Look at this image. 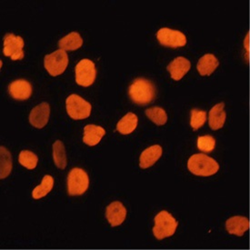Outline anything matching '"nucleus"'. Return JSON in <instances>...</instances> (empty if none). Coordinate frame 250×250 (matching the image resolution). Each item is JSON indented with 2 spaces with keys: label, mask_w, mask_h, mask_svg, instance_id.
Listing matches in <instances>:
<instances>
[{
  "label": "nucleus",
  "mask_w": 250,
  "mask_h": 250,
  "mask_svg": "<svg viewBox=\"0 0 250 250\" xmlns=\"http://www.w3.org/2000/svg\"><path fill=\"white\" fill-rule=\"evenodd\" d=\"M96 66L91 60H80L76 66V82L79 86H91L96 79Z\"/></svg>",
  "instance_id": "7"
},
{
  "label": "nucleus",
  "mask_w": 250,
  "mask_h": 250,
  "mask_svg": "<svg viewBox=\"0 0 250 250\" xmlns=\"http://www.w3.org/2000/svg\"><path fill=\"white\" fill-rule=\"evenodd\" d=\"M162 147L155 145L149 146L141 153L139 158V167L141 168H148L155 164L162 156Z\"/></svg>",
  "instance_id": "14"
},
{
  "label": "nucleus",
  "mask_w": 250,
  "mask_h": 250,
  "mask_svg": "<svg viewBox=\"0 0 250 250\" xmlns=\"http://www.w3.org/2000/svg\"><path fill=\"white\" fill-rule=\"evenodd\" d=\"M188 167L196 176L209 177L218 171L219 165L215 159L205 154H195L188 159Z\"/></svg>",
  "instance_id": "2"
},
{
  "label": "nucleus",
  "mask_w": 250,
  "mask_h": 250,
  "mask_svg": "<svg viewBox=\"0 0 250 250\" xmlns=\"http://www.w3.org/2000/svg\"><path fill=\"white\" fill-rule=\"evenodd\" d=\"M50 115V106L43 102L40 105L35 106L29 115L30 124L37 128H43L47 124Z\"/></svg>",
  "instance_id": "10"
},
{
  "label": "nucleus",
  "mask_w": 250,
  "mask_h": 250,
  "mask_svg": "<svg viewBox=\"0 0 250 250\" xmlns=\"http://www.w3.org/2000/svg\"><path fill=\"white\" fill-rule=\"evenodd\" d=\"M159 43L164 46L177 48L187 44V37L178 30H173L167 27L160 28L157 34Z\"/></svg>",
  "instance_id": "8"
},
{
  "label": "nucleus",
  "mask_w": 250,
  "mask_h": 250,
  "mask_svg": "<svg viewBox=\"0 0 250 250\" xmlns=\"http://www.w3.org/2000/svg\"><path fill=\"white\" fill-rule=\"evenodd\" d=\"M219 66V61L212 54H206L198 61V71L201 76H210Z\"/></svg>",
  "instance_id": "18"
},
{
  "label": "nucleus",
  "mask_w": 250,
  "mask_h": 250,
  "mask_svg": "<svg viewBox=\"0 0 250 250\" xmlns=\"http://www.w3.org/2000/svg\"><path fill=\"white\" fill-rule=\"evenodd\" d=\"M132 101L140 105H146L156 98V87L150 80L138 78L133 81L128 90Z\"/></svg>",
  "instance_id": "1"
},
{
  "label": "nucleus",
  "mask_w": 250,
  "mask_h": 250,
  "mask_svg": "<svg viewBox=\"0 0 250 250\" xmlns=\"http://www.w3.org/2000/svg\"><path fill=\"white\" fill-rule=\"evenodd\" d=\"M82 45H83V40L78 32H71L59 41L60 49H63L65 51L77 50L80 48Z\"/></svg>",
  "instance_id": "20"
},
{
  "label": "nucleus",
  "mask_w": 250,
  "mask_h": 250,
  "mask_svg": "<svg viewBox=\"0 0 250 250\" xmlns=\"http://www.w3.org/2000/svg\"><path fill=\"white\" fill-rule=\"evenodd\" d=\"M226 229L229 234L241 237L250 229V221L247 217L240 216L231 217L226 222Z\"/></svg>",
  "instance_id": "15"
},
{
  "label": "nucleus",
  "mask_w": 250,
  "mask_h": 250,
  "mask_svg": "<svg viewBox=\"0 0 250 250\" xmlns=\"http://www.w3.org/2000/svg\"><path fill=\"white\" fill-rule=\"evenodd\" d=\"M24 40L20 36L14 34H7L4 38L3 53L6 57L11 58L12 60H23L24 58Z\"/></svg>",
  "instance_id": "9"
},
{
  "label": "nucleus",
  "mask_w": 250,
  "mask_h": 250,
  "mask_svg": "<svg viewBox=\"0 0 250 250\" xmlns=\"http://www.w3.org/2000/svg\"><path fill=\"white\" fill-rule=\"evenodd\" d=\"M207 121V113L203 110H199L194 108L191 110L190 125L191 127L196 131L204 125Z\"/></svg>",
  "instance_id": "26"
},
{
  "label": "nucleus",
  "mask_w": 250,
  "mask_h": 250,
  "mask_svg": "<svg viewBox=\"0 0 250 250\" xmlns=\"http://www.w3.org/2000/svg\"><path fill=\"white\" fill-rule=\"evenodd\" d=\"M8 92L13 99L26 100L32 95V86L25 79L15 80L8 86Z\"/></svg>",
  "instance_id": "11"
},
{
  "label": "nucleus",
  "mask_w": 250,
  "mask_h": 250,
  "mask_svg": "<svg viewBox=\"0 0 250 250\" xmlns=\"http://www.w3.org/2000/svg\"><path fill=\"white\" fill-rule=\"evenodd\" d=\"M105 135V130L99 125H86L84 127V137H83V142L86 145L93 146L98 145L101 138Z\"/></svg>",
  "instance_id": "17"
},
{
  "label": "nucleus",
  "mask_w": 250,
  "mask_h": 250,
  "mask_svg": "<svg viewBox=\"0 0 250 250\" xmlns=\"http://www.w3.org/2000/svg\"><path fill=\"white\" fill-rule=\"evenodd\" d=\"M53 159L56 166L60 169H64L66 167V150L63 142L60 140H57L53 144Z\"/></svg>",
  "instance_id": "21"
},
{
  "label": "nucleus",
  "mask_w": 250,
  "mask_h": 250,
  "mask_svg": "<svg viewBox=\"0 0 250 250\" xmlns=\"http://www.w3.org/2000/svg\"><path fill=\"white\" fill-rule=\"evenodd\" d=\"M225 104L218 103L211 108L208 117V123L212 130H217L223 127L227 118V114L224 111Z\"/></svg>",
  "instance_id": "16"
},
{
  "label": "nucleus",
  "mask_w": 250,
  "mask_h": 250,
  "mask_svg": "<svg viewBox=\"0 0 250 250\" xmlns=\"http://www.w3.org/2000/svg\"><path fill=\"white\" fill-rule=\"evenodd\" d=\"M138 126V117L134 113H127L117 124V130L122 135L131 134Z\"/></svg>",
  "instance_id": "19"
},
{
  "label": "nucleus",
  "mask_w": 250,
  "mask_h": 250,
  "mask_svg": "<svg viewBox=\"0 0 250 250\" xmlns=\"http://www.w3.org/2000/svg\"><path fill=\"white\" fill-rule=\"evenodd\" d=\"M146 115L156 125H163L167 121V115L163 108L154 106L146 110Z\"/></svg>",
  "instance_id": "24"
},
{
  "label": "nucleus",
  "mask_w": 250,
  "mask_h": 250,
  "mask_svg": "<svg viewBox=\"0 0 250 250\" xmlns=\"http://www.w3.org/2000/svg\"><path fill=\"white\" fill-rule=\"evenodd\" d=\"M89 178L86 172L79 167H75L67 176V192L70 196L83 195L88 188Z\"/></svg>",
  "instance_id": "5"
},
{
  "label": "nucleus",
  "mask_w": 250,
  "mask_h": 250,
  "mask_svg": "<svg viewBox=\"0 0 250 250\" xmlns=\"http://www.w3.org/2000/svg\"><path fill=\"white\" fill-rule=\"evenodd\" d=\"M154 221L155 227L153 228V234L159 240L173 236L178 228V221L167 211L159 212Z\"/></svg>",
  "instance_id": "3"
},
{
  "label": "nucleus",
  "mask_w": 250,
  "mask_h": 250,
  "mask_svg": "<svg viewBox=\"0 0 250 250\" xmlns=\"http://www.w3.org/2000/svg\"><path fill=\"white\" fill-rule=\"evenodd\" d=\"M0 158H1L0 178L4 179L7 178L12 170V158H11L10 152L4 146H0Z\"/></svg>",
  "instance_id": "22"
},
{
  "label": "nucleus",
  "mask_w": 250,
  "mask_h": 250,
  "mask_svg": "<svg viewBox=\"0 0 250 250\" xmlns=\"http://www.w3.org/2000/svg\"><path fill=\"white\" fill-rule=\"evenodd\" d=\"M19 160H20V164L22 165L23 167L31 170L37 167L39 158L33 152L29 151V150H23L20 154Z\"/></svg>",
  "instance_id": "25"
},
{
  "label": "nucleus",
  "mask_w": 250,
  "mask_h": 250,
  "mask_svg": "<svg viewBox=\"0 0 250 250\" xmlns=\"http://www.w3.org/2000/svg\"><path fill=\"white\" fill-rule=\"evenodd\" d=\"M190 61L183 57H178L172 61L167 69L174 80H180L190 69Z\"/></svg>",
  "instance_id": "13"
},
{
  "label": "nucleus",
  "mask_w": 250,
  "mask_h": 250,
  "mask_svg": "<svg viewBox=\"0 0 250 250\" xmlns=\"http://www.w3.org/2000/svg\"><path fill=\"white\" fill-rule=\"evenodd\" d=\"M105 216L112 227H117L125 221L126 209L121 202L115 201L108 205L105 211Z\"/></svg>",
  "instance_id": "12"
},
{
  "label": "nucleus",
  "mask_w": 250,
  "mask_h": 250,
  "mask_svg": "<svg viewBox=\"0 0 250 250\" xmlns=\"http://www.w3.org/2000/svg\"><path fill=\"white\" fill-rule=\"evenodd\" d=\"M53 186H54V178L49 175H46L42 179L41 184L34 188L32 192L33 198L35 199H40L45 197L52 190Z\"/></svg>",
  "instance_id": "23"
},
{
  "label": "nucleus",
  "mask_w": 250,
  "mask_h": 250,
  "mask_svg": "<svg viewBox=\"0 0 250 250\" xmlns=\"http://www.w3.org/2000/svg\"><path fill=\"white\" fill-rule=\"evenodd\" d=\"M44 66L50 76H60L62 73L65 72L68 66V56L65 50L59 49L49 55H46L44 59Z\"/></svg>",
  "instance_id": "6"
},
{
  "label": "nucleus",
  "mask_w": 250,
  "mask_h": 250,
  "mask_svg": "<svg viewBox=\"0 0 250 250\" xmlns=\"http://www.w3.org/2000/svg\"><path fill=\"white\" fill-rule=\"evenodd\" d=\"M216 140L211 136H203L198 138V147L199 150L209 153L215 149Z\"/></svg>",
  "instance_id": "27"
},
{
  "label": "nucleus",
  "mask_w": 250,
  "mask_h": 250,
  "mask_svg": "<svg viewBox=\"0 0 250 250\" xmlns=\"http://www.w3.org/2000/svg\"><path fill=\"white\" fill-rule=\"evenodd\" d=\"M66 112L71 119L80 120L88 118L91 114L92 106L89 102L79 97V95L72 94L66 100Z\"/></svg>",
  "instance_id": "4"
}]
</instances>
